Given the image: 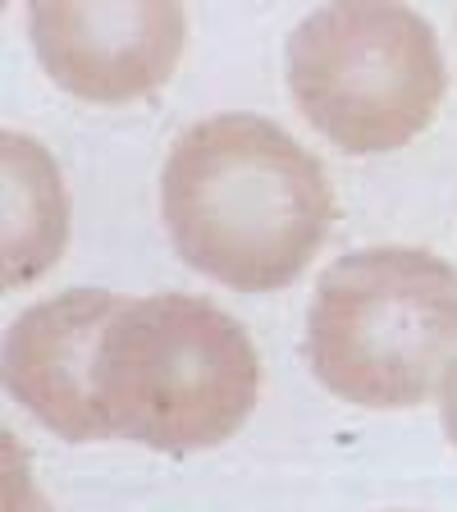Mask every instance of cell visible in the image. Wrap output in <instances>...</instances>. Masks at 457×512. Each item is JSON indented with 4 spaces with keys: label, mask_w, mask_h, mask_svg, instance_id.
Here are the masks:
<instances>
[{
    "label": "cell",
    "mask_w": 457,
    "mask_h": 512,
    "mask_svg": "<svg viewBox=\"0 0 457 512\" xmlns=\"http://www.w3.org/2000/svg\"><path fill=\"white\" fill-rule=\"evenodd\" d=\"M288 87L339 151L380 156L430 128L448 69L435 28L407 5H325L288 37Z\"/></svg>",
    "instance_id": "277c9868"
},
{
    "label": "cell",
    "mask_w": 457,
    "mask_h": 512,
    "mask_svg": "<svg viewBox=\"0 0 457 512\" xmlns=\"http://www.w3.org/2000/svg\"><path fill=\"white\" fill-rule=\"evenodd\" d=\"M92 394L110 435L156 453H202L252 416L261 357L243 325L202 298H124L96 343Z\"/></svg>",
    "instance_id": "7a4b0ae2"
},
{
    "label": "cell",
    "mask_w": 457,
    "mask_h": 512,
    "mask_svg": "<svg viewBox=\"0 0 457 512\" xmlns=\"http://www.w3.org/2000/svg\"><path fill=\"white\" fill-rule=\"evenodd\" d=\"M5 458H10V467H5V512H51L42 503V494L32 490V476L19 467V444H14V435H5Z\"/></svg>",
    "instance_id": "ba28073f"
},
{
    "label": "cell",
    "mask_w": 457,
    "mask_h": 512,
    "mask_svg": "<svg viewBox=\"0 0 457 512\" xmlns=\"http://www.w3.org/2000/svg\"><path fill=\"white\" fill-rule=\"evenodd\" d=\"M124 307L119 293L69 288L28 307L5 330V389L51 435L69 444L110 439V426L92 394L96 343L110 316Z\"/></svg>",
    "instance_id": "8992f818"
},
{
    "label": "cell",
    "mask_w": 457,
    "mask_h": 512,
    "mask_svg": "<svg viewBox=\"0 0 457 512\" xmlns=\"http://www.w3.org/2000/svg\"><path fill=\"white\" fill-rule=\"evenodd\" d=\"M307 357L316 380L357 407L426 403L457 362V270L421 247L334 261L307 311Z\"/></svg>",
    "instance_id": "3957f363"
},
{
    "label": "cell",
    "mask_w": 457,
    "mask_h": 512,
    "mask_svg": "<svg viewBox=\"0 0 457 512\" xmlns=\"http://www.w3.org/2000/svg\"><path fill=\"white\" fill-rule=\"evenodd\" d=\"M42 69L83 101H138L174 78L188 42L183 5H32Z\"/></svg>",
    "instance_id": "5b68a950"
},
{
    "label": "cell",
    "mask_w": 457,
    "mask_h": 512,
    "mask_svg": "<svg viewBox=\"0 0 457 512\" xmlns=\"http://www.w3.org/2000/svg\"><path fill=\"white\" fill-rule=\"evenodd\" d=\"M5 288L42 279L69 243V192L37 138L5 133Z\"/></svg>",
    "instance_id": "52a82bcc"
},
{
    "label": "cell",
    "mask_w": 457,
    "mask_h": 512,
    "mask_svg": "<svg viewBox=\"0 0 457 512\" xmlns=\"http://www.w3.org/2000/svg\"><path fill=\"white\" fill-rule=\"evenodd\" d=\"M160 211L174 252L238 293L284 288L316 261L334 224L320 160L261 115H211L165 156Z\"/></svg>",
    "instance_id": "6da1fadb"
},
{
    "label": "cell",
    "mask_w": 457,
    "mask_h": 512,
    "mask_svg": "<svg viewBox=\"0 0 457 512\" xmlns=\"http://www.w3.org/2000/svg\"><path fill=\"white\" fill-rule=\"evenodd\" d=\"M439 416H444V430L457 448V362L448 366V375L439 380Z\"/></svg>",
    "instance_id": "9c48e42d"
}]
</instances>
